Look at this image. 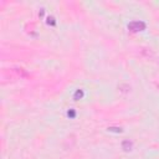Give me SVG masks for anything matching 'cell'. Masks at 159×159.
Segmentation results:
<instances>
[{
  "label": "cell",
  "mask_w": 159,
  "mask_h": 159,
  "mask_svg": "<svg viewBox=\"0 0 159 159\" xmlns=\"http://www.w3.org/2000/svg\"><path fill=\"white\" fill-rule=\"evenodd\" d=\"M144 26H145V25H144L143 22H138V21L129 24V29H130L132 31H138V30H142V29H144Z\"/></svg>",
  "instance_id": "1"
}]
</instances>
